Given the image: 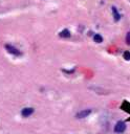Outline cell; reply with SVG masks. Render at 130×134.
<instances>
[{"label":"cell","instance_id":"obj_8","mask_svg":"<svg viewBox=\"0 0 130 134\" xmlns=\"http://www.w3.org/2000/svg\"><path fill=\"white\" fill-rule=\"evenodd\" d=\"M124 58L126 59V60H130V54H129L128 51H126V52L124 54Z\"/></svg>","mask_w":130,"mask_h":134},{"label":"cell","instance_id":"obj_7","mask_svg":"<svg viewBox=\"0 0 130 134\" xmlns=\"http://www.w3.org/2000/svg\"><path fill=\"white\" fill-rule=\"evenodd\" d=\"M95 41L98 42V43H101L102 41H103V38H102L101 35H96L95 36Z\"/></svg>","mask_w":130,"mask_h":134},{"label":"cell","instance_id":"obj_2","mask_svg":"<svg viewBox=\"0 0 130 134\" xmlns=\"http://www.w3.org/2000/svg\"><path fill=\"white\" fill-rule=\"evenodd\" d=\"M5 48L7 49V51L10 52V54H12V55H15V56H20V51L18 50L17 48H15L14 46H12V45H5Z\"/></svg>","mask_w":130,"mask_h":134},{"label":"cell","instance_id":"obj_1","mask_svg":"<svg viewBox=\"0 0 130 134\" xmlns=\"http://www.w3.org/2000/svg\"><path fill=\"white\" fill-rule=\"evenodd\" d=\"M125 130H126V124L123 122H118L114 126V132L117 133H123Z\"/></svg>","mask_w":130,"mask_h":134},{"label":"cell","instance_id":"obj_9","mask_svg":"<svg viewBox=\"0 0 130 134\" xmlns=\"http://www.w3.org/2000/svg\"><path fill=\"white\" fill-rule=\"evenodd\" d=\"M126 42H127V44L130 45V33H128L126 36Z\"/></svg>","mask_w":130,"mask_h":134},{"label":"cell","instance_id":"obj_4","mask_svg":"<svg viewBox=\"0 0 130 134\" xmlns=\"http://www.w3.org/2000/svg\"><path fill=\"white\" fill-rule=\"evenodd\" d=\"M90 110H82V111H80L78 114H77V118H84V117H87L88 115L90 114Z\"/></svg>","mask_w":130,"mask_h":134},{"label":"cell","instance_id":"obj_6","mask_svg":"<svg viewBox=\"0 0 130 134\" xmlns=\"http://www.w3.org/2000/svg\"><path fill=\"white\" fill-rule=\"evenodd\" d=\"M112 12H113V15H114V19H115V21H118L119 19H120V15H119V13L117 12V9H115V7H112Z\"/></svg>","mask_w":130,"mask_h":134},{"label":"cell","instance_id":"obj_3","mask_svg":"<svg viewBox=\"0 0 130 134\" xmlns=\"http://www.w3.org/2000/svg\"><path fill=\"white\" fill-rule=\"evenodd\" d=\"M32 113H34V109L32 108H24V109H22V111H21L22 116H24V117H29Z\"/></svg>","mask_w":130,"mask_h":134},{"label":"cell","instance_id":"obj_5","mask_svg":"<svg viewBox=\"0 0 130 134\" xmlns=\"http://www.w3.org/2000/svg\"><path fill=\"white\" fill-rule=\"evenodd\" d=\"M60 37H62V38H68V37H70V33H69L68 30H64V31H62L61 33H60Z\"/></svg>","mask_w":130,"mask_h":134}]
</instances>
